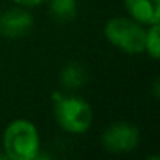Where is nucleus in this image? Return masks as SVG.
I'll list each match as a JSON object with an SVG mask.
<instances>
[{"instance_id":"9d476101","label":"nucleus","mask_w":160,"mask_h":160,"mask_svg":"<svg viewBox=\"0 0 160 160\" xmlns=\"http://www.w3.org/2000/svg\"><path fill=\"white\" fill-rule=\"evenodd\" d=\"M13 2L22 8H35V7H39L42 5L46 0H13Z\"/></svg>"},{"instance_id":"0eeeda50","label":"nucleus","mask_w":160,"mask_h":160,"mask_svg":"<svg viewBox=\"0 0 160 160\" xmlns=\"http://www.w3.org/2000/svg\"><path fill=\"white\" fill-rule=\"evenodd\" d=\"M87 78H88L87 69L80 63H75V61L66 64L60 72V82L63 83V87L72 88V90L83 87L87 83Z\"/></svg>"},{"instance_id":"20e7f679","label":"nucleus","mask_w":160,"mask_h":160,"mask_svg":"<svg viewBox=\"0 0 160 160\" xmlns=\"http://www.w3.org/2000/svg\"><path fill=\"white\" fill-rule=\"evenodd\" d=\"M101 141L107 152L126 154L138 146L140 130L129 122H115L104 130Z\"/></svg>"},{"instance_id":"f257e3e1","label":"nucleus","mask_w":160,"mask_h":160,"mask_svg":"<svg viewBox=\"0 0 160 160\" xmlns=\"http://www.w3.org/2000/svg\"><path fill=\"white\" fill-rule=\"evenodd\" d=\"M3 154L10 160H35L39 154L36 126L24 118L11 121L3 132Z\"/></svg>"},{"instance_id":"6e6552de","label":"nucleus","mask_w":160,"mask_h":160,"mask_svg":"<svg viewBox=\"0 0 160 160\" xmlns=\"http://www.w3.org/2000/svg\"><path fill=\"white\" fill-rule=\"evenodd\" d=\"M50 14L58 22H71L77 14V0H50Z\"/></svg>"},{"instance_id":"39448f33","label":"nucleus","mask_w":160,"mask_h":160,"mask_svg":"<svg viewBox=\"0 0 160 160\" xmlns=\"http://www.w3.org/2000/svg\"><path fill=\"white\" fill-rule=\"evenodd\" d=\"M33 24V16L22 7H16L0 16V35L10 39H18L28 35Z\"/></svg>"},{"instance_id":"f03ea898","label":"nucleus","mask_w":160,"mask_h":160,"mask_svg":"<svg viewBox=\"0 0 160 160\" xmlns=\"http://www.w3.org/2000/svg\"><path fill=\"white\" fill-rule=\"evenodd\" d=\"M53 113L58 126L69 133H83L93 124L91 105L75 96L55 94Z\"/></svg>"},{"instance_id":"423d86ee","label":"nucleus","mask_w":160,"mask_h":160,"mask_svg":"<svg viewBox=\"0 0 160 160\" xmlns=\"http://www.w3.org/2000/svg\"><path fill=\"white\" fill-rule=\"evenodd\" d=\"M129 16L141 25L160 22V0H124Z\"/></svg>"},{"instance_id":"7ed1b4c3","label":"nucleus","mask_w":160,"mask_h":160,"mask_svg":"<svg viewBox=\"0 0 160 160\" xmlns=\"http://www.w3.org/2000/svg\"><path fill=\"white\" fill-rule=\"evenodd\" d=\"M104 35L112 46L129 55L144 52L146 28L132 18L118 16L108 19L104 27Z\"/></svg>"},{"instance_id":"1a4fd4ad","label":"nucleus","mask_w":160,"mask_h":160,"mask_svg":"<svg viewBox=\"0 0 160 160\" xmlns=\"http://www.w3.org/2000/svg\"><path fill=\"white\" fill-rule=\"evenodd\" d=\"M144 52L152 60H158L160 57V25L154 24L149 25L146 30V39H144Z\"/></svg>"}]
</instances>
